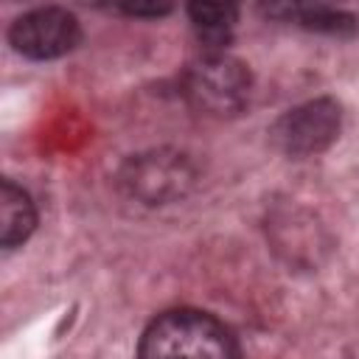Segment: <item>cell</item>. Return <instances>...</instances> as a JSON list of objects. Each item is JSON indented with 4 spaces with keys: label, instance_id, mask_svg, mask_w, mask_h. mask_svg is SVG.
Segmentation results:
<instances>
[{
    "label": "cell",
    "instance_id": "4",
    "mask_svg": "<svg viewBox=\"0 0 359 359\" xmlns=\"http://www.w3.org/2000/svg\"><path fill=\"white\" fill-rule=\"evenodd\" d=\"M342 129V109L334 98H311L283 112L269 126V140L286 157H311L325 151Z\"/></svg>",
    "mask_w": 359,
    "mask_h": 359
},
{
    "label": "cell",
    "instance_id": "3",
    "mask_svg": "<svg viewBox=\"0 0 359 359\" xmlns=\"http://www.w3.org/2000/svg\"><path fill=\"white\" fill-rule=\"evenodd\" d=\"M196 165L177 149H149L121 165V188L143 205H168L185 199L196 185Z\"/></svg>",
    "mask_w": 359,
    "mask_h": 359
},
{
    "label": "cell",
    "instance_id": "1",
    "mask_svg": "<svg viewBox=\"0 0 359 359\" xmlns=\"http://www.w3.org/2000/svg\"><path fill=\"white\" fill-rule=\"evenodd\" d=\"M143 359L163 356H199V359H230L238 353L230 328L208 311L171 309L157 314L137 345Z\"/></svg>",
    "mask_w": 359,
    "mask_h": 359
},
{
    "label": "cell",
    "instance_id": "10",
    "mask_svg": "<svg viewBox=\"0 0 359 359\" xmlns=\"http://www.w3.org/2000/svg\"><path fill=\"white\" fill-rule=\"evenodd\" d=\"M112 3L121 14L140 20H160L174 11V0H112Z\"/></svg>",
    "mask_w": 359,
    "mask_h": 359
},
{
    "label": "cell",
    "instance_id": "6",
    "mask_svg": "<svg viewBox=\"0 0 359 359\" xmlns=\"http://www.w3.org/2000/svg\"><path fill=\"white\" fill-rule=\"evenodd\" d=\"M36 227V208L31 196L11 180L0 182V244L6 250L22 244Z\"/></svg>",
    "mask_w": 359,
    "mask_h": 359
},
{
    "label": "cell",
    "instance_id": "5",
    "mask_svg": "<svg viewBox=\"0 0 359 359\" xmlns=\"http://www.w3.org/2000/svg\"><path fill=\"white\" fill-rule=\"evenodd\" d=\"M8 42L25 59H59L81 42V25L67 8L42 6L11 22Z\"/></svg>",
    "mask_w": 359,
    "mask_h": 359
},
{
    "label": "cell",
    "instance_id": "9",
    "mask_svg": "<svg viewBox=\"0 0 359 359\" xmlns=\"http://www.w3.org/2000/svg\"><path fill=\"white\" fill-rule=\"evenodd\" d=\"M339 0H261L258 3V11L269 20H292L297 22L303 14L309 11H317V8H328V6H337Z\"/></svg>",
    "mask_w": 359,
    "mask_h": 359
},
{
    "label": "cell",
    "instance_id": "2",
    "mask_svg": "<svg viewBox=\"0 0 359 359\" xmlns=\"http://www.w3.org/2000/svg\"><path fill=\"white\" fill-rule=\"evenodd\" d=\"M250 93H252L250 67L241 59L227 56L222 50L196 59L182 76L185 101L208 118H233L244 112V107L250 104Z\"/></svg>",
    "mask_w": 359,
    "mask_h": 359
},
{
    "label": "cell",
    "instance_id": "8",
    "mask_svg": "<svg viewBox=\"0 0 359 359\" xmlns=\"http://www.w3.org/2000/svg\"><path fill=\"white\" fill-rule=\"evenodd\" d=\"M297 25L306 31L328 34V36H353L359 31V17H353L337 6H328V8H317V11L303 14L297 20Z\"/></svg>",
    "mask_w": 359,
    "mask_h": 359
},
{
    "label": "cell",
    "instance_id": "7",
    "mask_svg": "<svg viewBox=\"0 0 359 359\" xmlns=\"http://www.w3.org/2000/svg\"><path fill=\"white\" fill-rule=\"evenodd\" d=\"M185 8L194 28L208 45L227 42L238 20V0H185Z\"/></svg>",
    "mask_w": 359,
    "mask_h": 359
}]
</instances>
